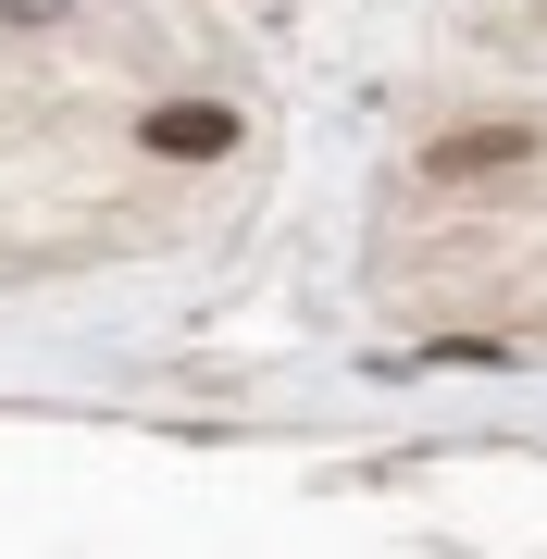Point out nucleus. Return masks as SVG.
Returning a JSON list of instances; mask_svg holds the SVG:
<instances>
[{
	"mask_svg": "<svg viewBox=\"0 0 547 559\" xmlns=\"http://www.w3.org/2000/svg\"><path fill=\"white\" fill-rule=\"evenodd\" d=\"M510 162H535V124H448V138H424V175H436V187L510 175Z\"/></svg>",
	"mask_w": 547,
	"mask_h": 559,
	"instance_id": "1",
	"label": "nucleus"
},
{
	"mask_svg": "<svg viewBox=\"0 0 547 559\" xmlns=\"http://www.w3.org/2000/svg\"><path fill=\"white\" fill-rule=\"evenodd\" d=\"M138 138L163 150V162H212V150H237V112H224V100H163Z\"/></svg>",
	"mask_w": 547,
	"mask_h": 559,
	"instance_id": "2",
	"label": "nucleus"
}]
</instances>
